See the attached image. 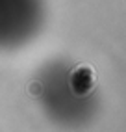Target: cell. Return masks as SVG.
<instances>
[{
  "label": "cell",
  "instance_id": "6da1fadb",
  "mask_svg": "<svg viewBox=\"0 0 126 132\" xmlns=\"http://www.w3.org/2000/svg\"><path fill=\"white\" fill-rule=\"evenodd\" d=\"M32 95L44 116L59 127H84L98 110L89 69L61 58L39 67L32 80Z\"/></svg>",
  "mask_w": 126,
  "mask_h": 132
},
{
  "label": "cell",
  "instance_id": "7a4b0ae2",
  "mask_svg": "<svg viewBox=\"0 0 126 132\" xmlns=\"http://www.w3.org/2000/svg\"><path fill=\"white\" fill-rule=\"evenodd\" d=\"M44 15V0H0V50H19L32 43Z\"/></svg>",
  "mask_w": 126,
  "mask_h": 132
}]
</instances>
